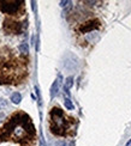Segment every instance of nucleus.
<instances>
[{"label":"nucleus","instance_id":"obj_3","mask_svg":"<svg viewBox=\"0 0 131 146\" xmlns=\"http://www.w3.org/2000/svg\"><path fill=\"white\" fill-rule=\"evenodd\" d=\"M22 5L23 1H0V11L7 15H15Z\"/></svg>","mask_w":131,"mask_h":146},{"label":"nucleus","instance_id":"obj_1","mask_svg":"<svg viewBox=\"0 0 131 146\" xmlns=\"http://www.w3.org/2000/svg\"><path fill=\"white\" fill-rule=\"evenodd\" d=\"M35 137V127L27 114L17 113L4 125L0 131L1 140L28 143Z\"/></svg>","mask_w":131,"mask_h":146},{"label":"nucleus","instance_id":"obj_9","mask_svg":"<svg viewBox=\"0 0 131 146\" xmlns=\"http://www.w3.org/2000/svg\"><path fill=\"white\" fill-rule=\"evenodd\" d=\"M18 49H19V52L22 54H24V55H27V54L29 53V46L28 43H26V42H23V43L19 44V47H18Z\"/></svg>","mask_w":131,"mask_h":146},{"label":"nucleus","instance_id":"obj_14","mask_svg":"<svg viewBox=\"0 0 131 146\" xmlns=\"http://www.w3.org/2000/svg\"><path fill=\"white\" fill-rule=\"evenodd\" d=\"M125 146H131V139H130V140L126 143V145H125Z\"/></svg>","mask_w":131,"mask_h":146},{"label":"nucleus","instance_id":"obj_2","mask_svg":"<svg viewBox=\"0 0 131 146\" xmlns=\"http://www.w3.org/2000/svg\"><path fill=\"white\" fill-rule=\"evenodd\" d=\"M49 116H51V131L55 135H65L67 132L69 119L65 117L61 109L53 108Z\"/></svg>","mask_w":131,"mask_h":146},{"label":"nucleus","instance_id":"obj_13","mask_svg":"<svg viewBox=\"0 0 131 146\" xmlns=\"http://www.w3.org/2000/svg\"><path fill=\"white\" fill-rule=\"evenodd\" d=\"M57 146H67V145H66V143H65V141H60V143H58V144H57Z\"/></svg>","mask_w":131,"mask_h":146},{"label":"nucleus","instance_id":"obj_12","mask_svg":"<svg viewBox=\"0 0 131 146\" xmlns=\"http://www.w3.org/2000/svg\"><path fill=\"white\" fill-rule=\"evenodd\" d=\"M71 1H60V6L61 7H66V5H70Z\"/></svg>","mask_w":131,"mask_h":146},{"label":"nucleus","instance_id":"obj_4","mask_svg":"<svg viewBox=\"0 0 131 146\" xmlns=\"http://www.w3.org/2000/svg\"><path fill=\"white\" fill-rule=\"evenodd\" d=\"M6 31H9V33H12V34H16L18 35L21 31H22V24L21 23H16V22H10V21H5L4 22V29L6 28H9Z\"/></svg>","mask_w":131,"mask_h":146},{"label":"nucleus","instance_id":"obj_7","mask_svg":"<svg viewBox=\"0 0 131 146\" xmlns=\"http://www.w3.org/2000/svg\"><path fill=\"white\" fill-rule=\"evenodd\" d=\"M72 85H73V78L72 77H67L66 79H65V83H64V92H65V95H66V97L67 96H70V90L71 88H72Z\"/></svg>","mask_w":131,"mask_h":146},{"label":"nucleus","instance_id":"obj_5","mask_svg":"<svg viewBox=\"0 0 131 146\" xmlns=\"http://www.w3.org/2000/svg\"><path fill=\"white\" fill-rule=\"evenodd\" d=\"M61 80H63V77H61V74H59L58 78L55 79V80L53 82V84H52V86H51V98L52 100L59 92V86H60V84H61Z\"/></svg>","mask_w":131,"mask_h":146},{"label":"nucleus","instance_id":"obj_8","mask_svg":"<svg viewBox=\"0 0 131 146\" xmlns=\"http://www.w3.org/2000/svg\"><path fill=\"white\" fill-rule=\"evenodd\" d=\"M22 101V96L19 92H13L11 95V102L12 103H15V104H19Z\"/></svg>","mask_w":131,"mask_h":146},{"label":"nucleus","instance_id":"obj_10","mask_svg":"<svg viewBox=\"0 0 131 146\" xmlns=\"http://www.w3.org/2000/svg\"><path fill=\"white\" fill-rule=\"evenodd\" d=\"M64 104H65V108L67 109V110H73V103L72 101L69 98V97H65V100H64Z\"/></svg>","mask_w":131,"mask_h":146},{"label":"nucleus","instance_id":"obj_11","mask_svg":"<svg viewBox=\"0 0 131 146\" xmlns=\"http://www.w3.org/2000/svg\"><path fill=\"white\" fill-rule=\"evenodd\" d=\"M9 106V102L6 101V100H4V98H0V109H4V108H6Z\"/></svg>","mask_w":131,"mask_h":146},{"label":"nucleus","instance_id":"obj_6","mask_svg":"<svg viewBox=\"0 0 131 146\" xmlns=\"http://www.w3.org/2000/svg\"><path fill=\"white\" fill-rule=\"evenodd\" d=\"M99 21L95 19V21H91V22H88V23H85L83 24V27H81V31L82 33H87V31H90V30H94V29H97L100 27V24H96V25H93V24H95L97 23Z\"/></svg>","mask_w":131,"mask_h":146}]
</instances>
